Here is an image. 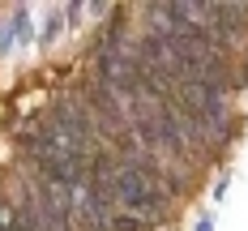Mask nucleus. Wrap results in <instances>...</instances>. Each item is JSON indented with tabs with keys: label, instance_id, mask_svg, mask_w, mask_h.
<instances>
[{
	"label": "nucleus",
	"instance_id": "1",
	"mask_svg": "<svg viewBox=\"0 0 248 231\" xmlns=\"http://www.w3.org/2000/svg\"><path fill=\"white\" fill-rule=\"evenodd\" d=\"M116 205H120L124 214H137V218L154 223V227H167L171 223V210H175V201L154 180L137 176V171H124V167H120V176H116Z\"/></svg>",
	"mask_w": 248,
	"mask_h": 231
},
{
	"label": "nucleus",
	"instance_id": "2",
	"mask_svg": "<svg viewBox=\"0 0 248 231\" xmlns=\"http://www.w3.org/2000/svg\"><path fill=\"white\" fill-rule=\"evenodd\" d=\"M34 30H30V9H13L9 22H0V56H13L17 43H30ZM39 43V39H34Z\"/></svg>",
	"mask_w": 248,
	"mask_h": 231
},
{
	"label": "nucleus",
	"instance_id": "3",
	"mask_svg": "<svg viewBox=\"0 0 248 231\" xmlns=\"http://www.w3.org/2000/svg\"><path fill=\"white\" fill-rule=\"evenodd\" d=\"M107 231H158V227H154V223H146V218H137V214H124V210H116Z\"/></svg>",
	"mask_w": 248,
	"mask_h": 231
},
{
	"label": "nucleus",
	"instance_id": "4",
	"mask_svg": "<svg viewBox=\"0 0 248 231\" xmlns=\"http://www.w3.org/2000/svg\"><path fill=\"white\" fill-rule=\"evenodd\" d=\"M64 30V9L60 13H47V22H43V30H39V47H51V39Z\"/></svg>",
	"mask_w": 248,
	"mask_h": 231
},
{
	"label": "nucleus",
	"instance_id": "5",
	"mask_svg": "<svg viewBox=\"0 0 248 231\" xmlns=\"http://www.w3.org/2000/svg\"><path fill=\"white\" fill-rule=\"evenodd\" d=\"M81 13H86V0H73V4H64V26H81Z\"/></svg>",
	"mask_w": 248,
	"mask_h": 231
},
{
	"label": "nucleus",
	"instance_id": "6",
	"mask_svg": "<svg viewBox=\"0 0 248 231\" xmlns=\"http://www.w3.org/2000/svg\"><path fill=\"white\" fill-rule=\"evenodd\" d=\"M214 223H218V218H214V214H201L197 223H193V231H214Z\"/></svg>",
	"mask_w": 248,
	"mask_h": 231
},
{
	"label": "nucleus",
	"instance_id": "7",
	"mask_svg": "<svg viewBox=\"0 0 248 231\" xmlns=\"http://www.w3.org/2000/svg\"><path fill=\"white\" fill-rule=\"evenodd\" d=\"M227 184H231V180H227V176L218 180V184H214V201H223V197H227Z\"/></svg>",
	"mask_w": 248,
	"mask_h": 231
}]
</instances>
